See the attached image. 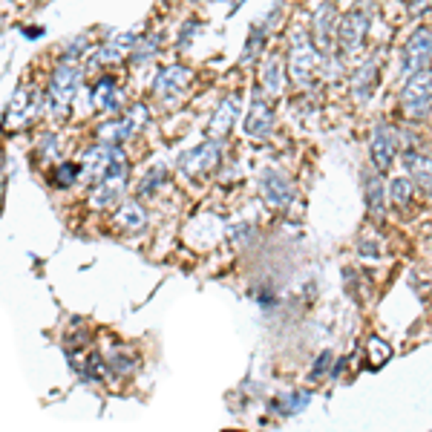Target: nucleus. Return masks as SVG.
<instances>
[{
    "label": "nucleus",
    "instance_id": "cd10ccee",
    "mask_svg": "<svg viewBox=\"0 0 432 432\" xmlns=\"http://www.w3.org/2000/svg\"><path fill=\"white\" fill-rule=\"evenodd\" d=\"M412 196H415V182H412L409 176H398V179H392L389 188H387V199H389L392 205H398V207H406V205L412 202Z\"/></svg>",
    "mask_w": 432,
    "mask_h": 432
},
{
    "label": "nucleus",
    "instance_id": "ddd939ff",
    "mask_svg": "<svg viewBox=\"0 0 432 432\" xmlns=\"http://www.w3.org/2000/svg\"><path fill=\"white\" fill-rule=\"evenodd\" d=\"M377 84H381V61L377 58H366L355 72H352V81H349V92L357 104H369Z\"/></svg>",
    "mask_w": 432,
    "mask_h": 432
},
{
    "label": "nucleus",
    "instance_id": "6ab92c4d",
    "mask_svg": "<svg viewBox=\"0 0 432 432\" xmlns=\"http://www.w3.org/2000/svg\"><path fill=\"white\" fill-rule=\"evenodd\" d=\"M404 168H406V176L415 182V188H421L423 193L432 196V158L423 156V153L406 150L404 153Z\"/></svg>",
    "mask_w": 432,
    "mask_h": 432
},
{
    "label": "nucleus",
    "instance_id": "f03ea898",
    "mask_svg": "<svg viewBox=\"0 0 432 432\" xmlns=\"http://www.w3.org/2000/svg\"><path fill=\"white\" fill-rule=\"evenodd\" d=\"M84 67L78 64H67V61H55L49 78H46V110L55 119H67L72 110V101L84 87Z\"/></svg>",
    "mask_w": 432,
    "mask_h": 432
},
{
    "label": "nucleus",
    "instance_id": "7ed1b4c3",
    "mask_svg": "<svg viewBox=\"0 0 432 432\" xmlns=\"http://www.w3.org/2000/svg\"><path fill=\"white\" fill-rule=\"evenodd\" d=\"M398 107L409 122H423L432 116V70L429 67L406 75L398 92Z\"/></svg>",
    "mask_w": 432,
    "mask_h": 432
},
{
    "label": "nucleus",
    "instance_id": "aec40b11",
    "mask_svg": "<svg viewBox=\"0 0 432 432\" xmlns=\"http://www.w3.org/2000/svg\"><path fill=\"white\" fill-rule=\"evenodd\" d=\"M158 55H161V35H156V32L139 35V40H136V43L130 46V52H127V58H130L133 67H144V64L156 61Z\"/></svg>",
    "mask_w": 432,
    "mask_h": 432
},
{
    "label": "nucleus",
    "instance_id": "a211bd4d",
    "mask_svg": "<svg viewBox=\"0 0 432 432\" xmlns=\"http://www.w3.org/2000/svg\"><path fill=\"white\" fill-rule=\"evenodd\" d=\"M127 190V176H104L101 182L92 185L90 190V205L92 207H110L119 205V199Z\"/></svg>",
    "mask_w": 432,
    "mask_h": 432
},
{
    "label": "nucleus",
    "instance_id": "c85d7f7f",
    "mask_svg": "<svg viewBox=\"0 0 432 432\" xmlns=\"http://www.w3.org/2000/svg\"><path fill=\"white\" fill-rule=\"evenodd\" d=\"M78 176H81V165H75V161H61V165L52 171V188H61V190H67V188H72L75 182H78Z\"/></svg>",
    "mask_w": 432,
    "mask_h": 432
},
{
    "label": "nucleus",
    "instance_id": "6e6552de",
    "mask_svg": "<svg viewBox=\"0 0 432 432\" xmlns=\"http://www.w3.org/2000/svg\"><path fill=\"white\" fill-rule=\"evenodd\" d=\"M274 124H277V116H274V107L268 101V95L262 90H256L251 95V107H248V116H245V136L248 139H268L274 133Z\"/></svg>",
    "mask_w": 432,
    "mask_h": 432
},
{
    "label": "nucleus",
    "instance_id": "0eeeda50",
    "mask_svg": "<svg viewBox=\"0 0 432 432\" xmlns=\"http://www.w3.org/2000/svg\"><path fill=\"white\" fill-rule=\"evenodd\" d=\"M369 156H372V165L374 171L387 176L395 165V156H398V136L395 127H389L387 122H377L372 130V141H369Z\"/></svg>",
    "mask_w": 432,
    "mask_h": 432
},
{
    "label": "nucleus",
    "instance_id": "4c0bfd02",
    "mask_svg": "<svg viewBox=\"0 0 432 432\" xmlns=\"http://www.w3.org/2000/svg\"><path fill=\"white\" fill-rule=\"evenodd\" d=\"M21 35H23L26 40H38V38L46 35V29H43V26H21Z\"/></svg>",
    "mask_w": 432,
    "mask_h": 432
},
{
    "label": "nucleus",
    "instance_id": "58836bf2",
    "mask_svg": "<svg viewBox=\"0 0 432 432\" xmlns=\"http://www.w3.org/2000/svg\"><path fill=\"white\" fill-rule=\"evenodd\" d=\"M340 372H343V357H340V360H338V363L332 366V377H335V381H338V377H340Z\"/></svg>",
    "mask_w": 432,
    "mask_h": 432
},
{
    "label": "nucleus",
    "instance_id": "20e7f679",
    "mask_svg": "<svg viewBox=\"0 0 432 432\" xmlns=\"http://www.w3.org/2000/svg\"><path fill=\"white\" fill-rule=\"evenodd\" d=\"M372 29V12L366 6H355L352 12H346L338 21V40L335 46L340 49V55L352 58L366 46V35Z\"/></svg>",
    "mask_w": 432,
    "mask_h": 432
},
{
    "label": "nucleus",
    "instance_id": "412c9836",
    "mask_svg": "<svg viewBox=\"0 0 432 432\" xmlns=\"http://www.w3.org/2000/svg\"><path fill=\"white\" fill-rule=\"evenodd\" d=\"M268 38H271V32L262 26V21L248 29V40H245L242 55H239V64H242V67H251V64H256V61L262 58V52H265V46H268Z\"/></svg>",
    "mask_w": 432,
    "mask_h": 432
},
{
    "label": "nucleus",
    "instance_id": "393cba45",
    "mask_svg": "<svg viewBox=\"0 0 432 432\" xmlns=\"http://www.w3.org/2000/svg\"><path fill=\"white\" fill-rule=\"evenodd\" d=\"M104 360H107V372L119 374V377H130L139 369V357L133 352H127V349H113Z\"/></svg>",
    "mask_w": 432,
    "mask_h": 432
},
{
    "label": "nucleus",
    "instance_id": "b1692460",
    "mask_svg": "<svg viewBox=\"0 0 432 432\" xmlns=\"http://www.w3.org/2000/svg\"><path fill=\"white\" fill-rule=\"evenodd\" d=\"M308 404H311V392L308 389H294V392H288L283 398H274L271 401V412H277V415H297Z\"/></svg>",
    "mask_w": 432,
    "mask_h": 432
},
{
    "label": "nucleus",
    "instance_id": "2f4dec72",
    "mask_svg": "<svg viewBox=\"0 0 432 432\" xmlns=\"http://www.w3.org/2000/svg\"><path fill=\"white\" fill-rule=\"evenodd\" d=\"M202 26H205V23H202L199 18H188V21H185V26H182V32H179L176 46H179V49H188V46L193 43V38H196V32H199Z\"/></svg>",
    "mask_w": 432,
    "mask_h": 432
},
{
    "label": "nucleus",
    "instance_id": "e433bc0d",
    "mask_svg": "<svg viewBox=\"0 0 432 432\" xmlns=\"http://www.w3.org/2000/svg\"><path fill=\"white\" fill-rule=\"evenodd\" d=\"M432 9V0H409V15L412 18H421Z\"/></svg>",
    "mask_w": 432,
    "mask_h": 432
},
{
    "label": "nucleus",
    "instance_id": "f3484780",
    "mask_svg": "<svg viewBox=\"0 0 432 432\" xmlns=\"http://www.w3.org/2000/svg\"><path fill=\"white\" fill-rule=\"evenodd\" d=\"M127 58V49L113 38V40H101L95 49L87 52V70H110L119 67Z\"/></svg>",
    "mask_w": 432,
    "mask_h": 432
},
{
    "label": "nucleus",
    "instance_id": "1a4fd4ad",
    "mask_svg": "<svg viewBox=\"0 0 432 432\" xmlns=\"http://www.w3.org/2000/svg\"><path fill=\"white\" fill-rule=\"evenodd\" d=\"M259 193H262L265 205L274 207V210H288V207L297 202L294 185L288 182L286 173H280V171H274V168L262 171V176H259Z\"/></svg>",
    "mask_w": 432,
    "mask_h": 432
},
{
    "label": "nucleus",
    "instance_id": "473e14b6",
    "mask_svg": "<svg viewBox=\"0 0 432 432\" xmlns=\"http://www.w3.org/2000/svg\"><path fill=\"white\" fill-rule=\"evenodd\" d=\"M377 245H384V242L377 239L374 234H369V237H363V239H360L357 254H360V256H369V259H381V256H384V248H377Z\"/></svg>",
    "mask_w": 432,
    "mask_h": 432
},
{
    "label": "nucleus",
    "instance_id": "39448f33",
    "mask_svg": "<svg viewBox=\"0 0 432 432\" xmlns=\"http://www.w3.org/2000/svg\"><path fill=\"white\" fill-rule=\"evenodd\" d=\"M193 87V70L185 64L161 67L153 78V98L161 104H179Z\"/></svg>",
    "mask_w": 432,
    "mask_h": 432
},
{
    "label": "nucleus",
    "instance_id": "2eb2a0df",
    "mask_svg": "<svg viewBox=\"0 0 432 432\" xmlns=\"http://www.w3.org/2000/svg\"><path fill=\"white\" fill-rule=\"evenodd\" d=\"M288 84V72H286V55L280 52H268L265 61L259 64V90L265 95H280Z\"/></svg>",
    "mask_w": 432,
    "mask_h": 432
},
{
    "label": "nucleus",
    "instance_id": "4be33fe9",
    "mask_svg": "<svg viewBox=\"0 0 432 432\" xmlns=\"http://www.w3.org/2000/svg\"><path fill=\"white\" fill-rule=\"evenodd\" d=\"M387 188L381 182V173L377 171H366V207L372 216H384L387 210Z\"/></svg>",
    "mask_w": 432,
    "mask_h": 432
},
{
    "label": "nucleus",
    "instance_id": "bb28decb",
    "mask_svg": "<svg viewBox=\"0 0 432 432\" xmlns=\"http://www.w3.org/2000/svg\"><path fill=\"white\" fill-rule=\"evenodd\" d=\"M87 52H90V38H87V35H75V38H70L67 43H61L58 58H55V61L78 64L81 58H87Z\"/></svg>",
    "mask_w": 432,
    "mask_h": 432
},
{
    "label": "nucleus",
    "instance_id": "c9c22d12",
    "mask_svg": "<svg viewBox=\"0 0 432 432\" xmlns=\"http://www.w3.org/2000/svg\"><path fill=\"white\" fill-rule=\"evenodd\" d=\"M58 133H46V136H40V153L43 156H55L58 153Z\"/></svg>",
    "mask_w": 432,
    "mask_h": 432
},
{
    "label": "nucleus",
    "instance_id": "f704fd0d",
    "mask_svg": "<svg viewBox=\"0 0 432 432\" xmlns=\"http://www.w3.org/2000/svg\"><path fill=\"white\" fill-rule=\"evenodd\" d=\"M254 297H256V303H259L262 311H271L277 306V291H271V288H259Z\"/></svg>",
    "mask_w": 432,
    "mask_h": 432
},
{
    "label": "nucleus",
    "instance_id": "9d476101",
    "mask_svg": "<svg viewBox=\"0 0 432 432\" xmlns=\"http://www.w3.org/2000/svg\"><path fill=\"white\" fill-rule=\"evenodd\" d=\"M338 21H340L338 6L329 4V0H326V4H320L317 12H314V18H311L308 35H311L314 46L323 52V55H329V52L335 49V40H338Z\"/></svg>",
    "mask_w": 432,
    "mask_h": 432
},
{
    "label": "nucleus",
    "instance_id": "9b49d317",
    "mask_svg": "<svg viewBox=\"0 0 432 432\" xmlns=\"http://www.w3.org/2000/svg\"><path fill=\"white\" fill-rule=\"evenodd\" d=\"M90 107H95V110H104V113H122V81L116 72L104 70L95 84L90 87Z\"/></svg>",
    "mask_w": 432,
    "mask_h": 432
},
{
    "label": "nucleus",
    "instance_id": "f8f14e48",
    "mask_svg": "<svg viewBox=\"0 0 432 432\" xmlns=\"http://www.w3.org/2000/svg\"><path fill=\"white\" fill-rule=\"evenodd\" d=\"M216 165H220V141H205L179 158V171L190 179H202V176L213 173Z\"/></svg>",
    "mask_w": 432,
    "mask_h": 432
},
{
    "label": "nucleus",
    "instance_id": "5701e85b",
    "mask_svg": "<svg viewBox=\"0 0 432 432\" xmlns=\"http://www.w3.org/2000/svg\"><path fill=\"white\" fill-rule=\"evenodd\" d=\"M136 130L124 122V116H113L110 122H104L101 127H98V133H95V139L101 141V144H116V147H124V141L133 136Z\"/></svg>",
    "mask_w": 432,
    "mask_h": 432
},
{
    "label": "nucleus",
    "instance_id": "7c9ffc66",
    "mask_svg": "<svg viewBox=\"0 0 432 432\" xmlns=\"http://www.w3.org/2000/svg\"><path fill=\"white\" fill-rule=\"evenodd\" d=\"M122 116H124V122H127L133 130H139V127H144V124L150 122V110H147V104H139V101H136V104H130Z\"/></svg>",
    "mask_w": 432,
    "mask_h": 432
},
{
    "label": "nucleus",
    "instance_id": "dca6fc26",
    "mask_svg": "<svg viewBox=\"0 0 432 432\" xmlns=\"http://www.w3.org/2000/svg\"><path fill=\"white\" fill-rule=\"evenodd\" d=\"M113 228L122 234H141L147 228V210L139 199L124 202L116 213H113Z\"/></svg>",
    "mask_w": 432,
    "mask_h": 432
},
{
    "label": "nucleus",
    "instance_id": "423d86ee",
    "mask_svg": "<svg viewBox=\"0 0 432 432\" xmlns=\"http://www.w3.org/2000/svg\"><path fill=\"white\" fill-rule=\"evenodd\" d=\"M432 64V26H415L401 49V67L404 72H418Z\"/></svg>",
    "mask_w": 432,
    "mask_h": 432
},
{
    "label": "nucleus",
    "instance_id": "a878e982",
    "mask_svg": "<svg viewBox=\"0 0 432 432\" xmlns=\"http://www.w3.org/2000/svg\"><path fill=\"white\" fill-rule=\"evenodd\" d=\"M165 182H168V171H165V168H153L150 173H144V176L139 179V185H136V196H139V199H153V196H158V193H161Z\"/></svg>",
    "mask_w": 432,
    "mask_h": 432
},
{
    "label": "nucleus",
    "instance_id": "f257e3e1",
    "mask_svg": "<svg viewBox=\"0 0 432 432\" xmlns=\"http://www.w3.org/2000/svg\"><path fill=\"white\" fill-rule=\"evenodd\" d=\"M320 67H323V52L314 46L308 29L294 26L291 35H288V49H286V72H288V81H291L297 90H308V87L317 81Z\"/></svg>",
    "mask_w": 432,
    "mask_h": 432
},
{
    "label": "nucleus",
    "instance_id": "72a5a7b5",
    "mask_svg": "<svg viewBox=\"0 0 432 432\" xmlns=\"http://www.w3.org/2000/svg\"><path fill=\"white\" fill-rule=\"evenodd\" d=\"M332 360H335V357H332V352H323V355H317L314 369H311V374H308V381H320V377L332 369Z\"/></svg>",
    "mask_w": 432,
    "mask_h": 432
},
{
    "label": "nucleus",
    "instance_id": "4468645a",
    "mask_svg": "<svg viewBox=\"0 0 432 432\" xmlns=\"http://www.w3.org/2000/svg\"><path fill=\"white\" fill-rule=\"evenodd\" d=\"M239 113H242V95H239V92L225 95V98H222V104L216 107L213 116H210V122H207V133H210L213 139L228 136V133L234 130V124H237Z\"/></svg>",
    "mask_w": 432,
    "mask_h": 432
},
{
    "label": "nucleus",
    "instance_id": "c756f323",
    "mask_svg": "<svg viewBox=\"0 0 432 432\" xmlns=\"http://www.w3.org/2000/svg\"><path fill=\"white\" fill-rule=\"evenodd\" d=\"M254 237H256V231H254L251 222H234V225L228 228V239H231V245H237V248H248V245L254 242Z\"/></svg>",
    "mask_w": 432,
    "mask_h": 432
}]
</instances>
